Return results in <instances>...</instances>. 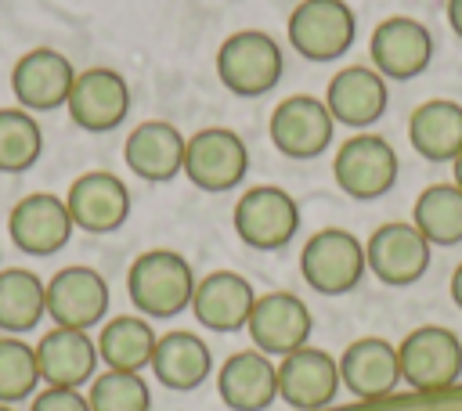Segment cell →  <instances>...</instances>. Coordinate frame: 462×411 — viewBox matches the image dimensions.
Listing matches in <instances>:
<instances>
[{
	"mask_svg": "<svg viewBox=\"0 0 462 411\" xmlns=\"http://www.w3.org/2000/svg\"><path fill=\"white\" fill-rule=\"evenodd\" d=\"M195 270L173 249H148L126 270V292L137 314L144 317H173L191 306Z\"/></svg>",
	"mask_w": 462,
	"mask_h": 411,
	"instance_id": "cell-1",
	"label": "cell"
},
{
	"mask_svg": "<svg viewBox=\"0 0 462 411\" xmlns=\"http://www.w3.org/2000/svg\"><path fill=\"white\" fill-rule=\"evenodd\" d=\"M285 54L263 29H238L217 50V79L235 97H260L282 83Z\"/></svg>",
	"mask_w": 462,
	"mask_h": 411,
	"instance_id": "cell-2",
	"label": "cell"
},
{
	"mask_svg": "<svg viewBox=\"0 0 462 411\" xmlns=\"http://www.w3.org/2000/svg\"><path fill=\"white\" fill-rule=\"evenodd\" d=\"M397 364L415 393H440L462 379V339L444 324H419L401 339Z\"/></svg>",
	"mask_w": 462,
	"mask_h": 411,
	"instance_id": "cell-3",
	"label": "cell"
},
{
	"mask_svg": "<svg viewBox=\"0 0 462 411\" xmlns=\"http://www.w3.org/2000/svg\"><path fill=\"white\" fill-rule=\"evenodd\" d=\"M397 173H401V159H397L393 144L386 137L365 133V130L346 137L336 148V159H332L336 187L346 198H357V202L383 198L397 184Z\"/></svg>",
	"mask_w": 462,
	"mask_h": 411,
	"instance_id": "cell-4",
	"label": "cell"
},
{
	"mask_svg": "<svg viewBox=\"0 0 462 411\" xmlns=\"http://www.w3.org/2000/svg\"><path fill=\"white\" fill-rule=\"evenodd\" d=\"M231 227L249 249L278 252L300 231V206L285 187L256 184V187L238 195L235 213H231Z\"/></svg>",
	"mask_w": 462,
	"mask_h": 411,
	"instance_id": "cell-5",
	"label": "cell"
},
{
	"mask_svg": "<svg viewBox=\"0 0 462 411\" xmlns=\"http://www.w3.org/2000/svg\"><path fill=\"white\" fill-rule=\"evenodd\" d=\"M365 270H368L365 245L346 227L314 231L300 252V274L321 296H343V292L357 288Z\"/></svg>",
	"mask_w": 462,
	"mask_h": 411,
	"instance_id": "cell-6",
	"label": "cell"
},
{
	"mask_svg": "<svg viewBox=\"0 0 462 411\" xmlns=\"http://www.w3.org/2000/svg\"><path fill=\"white\" fill-rule=\"evenodd\" d=\"M357 18L346 0H300L289 14V43L307 61H336L354 47Z\"/></svg>",
	"mask_w": 462,
	"mask_h": 411,
	"instance_id": "cell-7",
	"label": "cell"
},
{
	"mask_svg": "<svg viewBox=\"0 0 462 411\" xmlns=\"http://www.w3.org/2000/svg\"><path fill=\"white\" fill-rule=\"evenodd\" d=\"M245 173H249V148L235 130L206 126V130L188 137L184 177L195 187H202L209 195H220V191L238 187L245 180Z\"/></svg>",
	"mask_w": 462,
	"mask_h": 411,
	"instance_id": "cell-8",
	"label": "cell"
},
{
	"mask_svg": "<svg viewBox=\"0 0 462 411\" xmlns=\"http://www.w3.org/2000/svg\"><path fill=\"white\" fill-rule=\"evenodd\" d=\"M336 133V119L314 94H292L274 105L267 119V137L285 159H318Z\"/></svg>",
	"mask_w": 462,
	"mask_h": 411,
	"instance_id": "cell-9",
	"label": "cell"
},
{
	"mask_svg": "<svg viewBox=\"0 0 462 411\" xmlns=\"http://www.w3.org/2000/svg\"><path fill=\"white\" fill-rule=\"evenodd\" d=\"M245 332L260 353L285 357L310 342L314 317H310V306L296 292H263L253 303Z\"/></svg>",
	"mask_w": 462,
	"mask_h": 411,
	"instance_id": "cell-10",
	"label": "cell"
},
{
	"mask_svg": "<svg viewBox=\"0 0 462 411\" xmlns=\"http://www.w3.org/2000/svg\"><path fill=\"white\" fill-rule=\"evenodd\" d=\"M430 252H433V245L419 234L415 224H404V220H390V224L375 227L372 238L365 242L368 270L383 285H393V288L415 285L430 270Z\"/></svg>",
	"mask_w": 462,
	"mask_h": 411,
	"instance_id": "cell-11",
	"label": "cell"
},
{
	"mask_svg": "<svg viewBox=\"0 0 462 411\" xmlns=\"http://www.w3.org/2000/svg\"><path fill=\"white\" fill-rule=\"evenodd\" d=\"M368 50H372V68L383 79L404 83V79H415L430 68L433 36L422 22H415L408 14H393V18H383L375 25Z\"/></svg>",
	"mask_w": 462,
	"mask_h": 411,
	"instance_id": "cell-12",
	"label": "cell"
},
{
	"mask_svg": "<svg viewBox=\"0 0 462 411\" xmlns=\"http://www.w3.org/2000/svg\"><path fill=\"white\" fill-rule=\"evenodd\" d=\"M339 361L328 350L300 346L278 361V397L292 411H321L339 393Z\"/></svg>",
	"mask_w": 462,
	"mask_h": 411,
	"instance_id": "cell-13",
	"label": "cell"
},
{
	"mask_svg": "<svg viewBox=\"0 0 462 411\" xmlns=\"http://www.w3.org/2000/svg\"><path fill=\"white\" fill-rule=\"evenodd\" d=\"M72 123L87 133H108L116 130L130 112V87L116 68H87L76 72V83L65 101Z\"/></svg>",
	"mask_w": 462,
	"mask_h": 411,
	"instance_id": "cell-14",
	"label": "cell"
},
{
	"mask_svg": "<svg viewBox=\"0 0 462 411\" xmlns=\"http://www.w3.org/2000/svg\"><path fill=\"white\" fill-rule=\"evenodd\" d=\"M108 314V281L94 267H61L47 281V317L58 328H94Z\"/></svg>",
	"mask_w": 462,
	"mask_h": 411,
	"instance_id": "cell-15",
	"label": "cell"
},
{
	"mask_svg": "<svg viewBox=\"0 0 462 411\" xmlns=\"http://www.w3.org/2000/svg\"><path fill=\"white\" fill-rule=\"evenodd\" d=\"M69 216L87 234H112L130 216V191L126 184L108 169H87L72 180L65 195Z\"/></svg>",
	"mask_w": 462,
	"mask_h": 411,
	"instance_id": "cell-16",
	"label": "cell"
},
{
	"mask_svg": "<svg viewBox=\"0 0 462 411\" xmlns=\"http://www.w3.org/2000/svg\"><path fill=\"white\" fill-rule=\"evenodd\" d=\"M72 227L76 224L69 216L65 198L47 195V191L25 195L7 216V234L14 249H22L25 256H54L58 249L69 245Z\"/></svg>",
	"mask_w": 462,
	"mask_h": 411,
	"instance_id": "cell-17",
	"label": "cell"
},
{
	"mask_svg": "<svg viewBox=\"0 0 462 411\" xmlns=\"http://www.w3.org/2000/svg\"><path fill=\"white\" fill-rule=\"evenodd\" d=\"M76 83V68L65 54L51 47H36L22 54L11 68V90L25 112H54L69 101V90Z\"/></svg>",
	"mask_w": 462,
	"mask_h": 411,
	"instance_id": "cell-18",
	"label": "cell"
},
{
	"mask_svg": "<svg viewBox=\"0 0 462 411\" xmlns=\"http://www.w3.org/2000/svg\"><path fill=\"white\" fill-rule=\"evenodd\" d=\"M253 303H256V292L249 278L235 270H209L206 278L195 281L191 314L209 332H238L249 324Z\"/></svg>",
	"mask_w": 462,
	"mask_h": 411,
	"instance_id": "cell-19",
	"label": "cell"
},
{
	"mask_svg": "<svg viewBox=\"0 0 462 411\" xmlns=\"http://www.w3.org/2000/svg\"><path fill=\"white\" fill-rule=\"evenodd\" d=\"M339 382L357 400H383L401 386L397 346L375 335L354 339L339 357Z\"/></svg>",
	"mask_w": 462,
	"mask_h": 411,
	"instance_id": "cell-20",
	"label": "cell"
},
{
	"mask_svg": "<svg viewBox=\"0 0 462 411\" xmlns=\"http://www.w3.org/2000/svg\"><path fill=\"white\" fill-rule=\"evenodd\" d=\"M325 105H328L336 123L365 130V126H372L386 112L390 87H386V79L372 65H346V68H339L328 79Z\"/></svg>",
	"mask_w": 462,
	"mask_h": 411,
	"instance_id": "cell-21",
	"label": "cell"
},
{
	"mask_svg": "<svg viewBox=\"0 0 462 411\" xmlns=\"http://www.w3.org/2000/svg\"><path fill=\"white\" fill-rule=\"evenodd\" d=\"M184 148H188V137L173 123L144 119L141 126L130 130V137L123 144V159L141 180L166 184L177 173H184Z\"/></svg>",
	"mask_w": 462,
	"mask_h": 411,
	"instance_id": "cell-22",
	"label": "cell"
},
{
	"mask_svg": "<svg viewBox=\"0 0 462 411\" xmlns=\"http://www.w3.org/2000/svg\"><path fill=\"white\" fill-rule=\"evenodd\" d=\"M97 361H101L97 342L79 328H58L54 324L36 342V368H40V382H47V386L79 389L94 379Z\"/></svg>",
	"mask_w": 462,
	"mask_h": 411,
	"instance_id": "cell-23",
	"label": "cell"
},
{
	"mask_svg": "<svg viewBox=\"0 0 462 411\" xmlns=\"http://www.w3.org/2000/svg\"><path fill=\"white\" fill-rule=\"evenodd\" d=\"M217 393L231 411H267L278 397V364L256 346L238 350L220 364Z\"/></svg>",
	"mask_w": 462,
	"mask_h": 411,
	"instance_id": "cell-24",
	"label": "cell"
},
{
	"mask_svg": "<svg viewBox=\"0 0 462 411\" xmlns=\"http://www.w3.org/2000/svg\"><path fill=\"white\" fill-rule=\"evenodd\" d=\"M408 141L426 162H455L462 151V105L451 97H433L411 108Z\"/></svg>",
	"mask_w": 462,
	"mask_h": 411,
	"instance_id": "cell-25",
	"label": "cell"
},
{
	"mask_svg": "<svg viewBox=\"0 0 462 411\" xmlns=\"http://www.w3.org/2000/svg\"><path fill=\"white\" fill-rule=\"evenodd\" d=\"M148 368L155 371V379L166 389L188 393V389H199L206 382L213 357H209V346L195 332H166V335H159Z\"/></svg>",
	"mask_w": 462,
	"mask_h": 411,
	"instance_id": "cell-26",
	"label": "cell"
},
{
	"mask_svg": "<svg viewBox=\"0 0 462 411\" xmlns=\"http://www.w3.org/2000/svg\"><path fill=\"white\" fill-rule=\"evenodd\" d=\"M94 342H97V357L105 361V368H112V371H141V368L152 364L159 335L152 332V324L144 317L119 314V317L101 324V335Z\"/></svg>",
	"mask_w": 462,
	"mask_h": 411,
	"instance_id": "cell-27",
	"label": "cell"
},
{
	"mask_svg": "<svg viewBox=\"0 0 462 411\" xmlns=\"http://www.w3.org/2000/svg\"><path fill=\"white\" fill-rule=\"evenodd\" d=\"M43 314H47V285L25 267L0 270V332L7 335L32 332Z\"/></svg>",
	"mask_w": 462,
	"mask_h": 411,
	"instance_id": "cell-28",
	"label": "cell"
},
{
	"mask_svg": "<svg viewBox=\"0 0 462 411\" xmlns=\"http://www.w3.org/2000/svg\"><path fill=\"white\" fill-rule=\"evenodd\" d=\"M411 224L430 245H458L462 242V187L448 184H430L415 198Z\"/></svg>",
	"mask_w": 462,
	"mask_h": 411,
	"instance_id": "cell-29",
	"label": "cell"
},
{
	"mask_svg": "<svg viewBox=\"0 0 462 411\" xmlns=\"http://www.w3.org/2000/svg\"><path fill=\"white\" fill-rule=\"evenodd\" d=\"M43 151L40 123L25 108H0V173L29 169Z\"/></svg>",
	"mask_w": 462,
	"mask_h": 411,
	"instance_id": "cell-30",
	"label": "cell"
},
{
	"mask_svg": "<svg viewBox=\"0 0 462 411\" xmlns=\"http://www.w3.org/2000/svg\"><path fill=\"white\" fill-rule=\"evenodd\" d=\"M87 404H90V411H148L152 393H148V382L141 379V371H112L108 368L90 379Z\"/></svg>",
	"mask_w": 462,
	"mask_h": 411,
	"instance_id": "cell-31",
	"label": "cell"
},
{
	"mask_svg": "<svg viewBox=\"0 0 462 411\" xmlns=\"http://www.w3.org/2000/svg\"><path fill=\"white\" fill-rule=\"evenodd\" d=\"M40 386L36 346L22 342L18 335H0V404H18L32 397Z\"/></svg>",
	"mask_w": 462,
	"mask_h": 411,
	"instance_id": "cell-32",
	"label": "cell"
},
{
	"mask_svg": "<svg viewBox=\"0 0 462 411\" xmlns=\"http://www.w3.org/2000/svg\"><path fill=\"white\" fill-rule=\"evenodd\" d=\"M29 411H90L87 397L79 389H61V386H47L32 397Z\"/></svg>",
	"mask_w": 462,
	"mask_h": 411,
	"instance_id": "cell-33",
	"label": "cell"
},
{
	"mask_svg": "<svg viewBox=\"0 0 462 411\" xmlns=\"http://www.w3.org/2000/svg\"><path fill=\"white\" fill-rule=\"evenodd\" d=\"M448 25L455 29V36H462V0H448Z\"/></svg>",
	"mask_w": 462,
	"mask_h": 411,
	"instance_id": "cell-34",
	"label": "cell"
},
{
	"mask_svg": "<svg viewBox=\"0 0 462 411\" xmlns=\"http://www.w3.org/2000/svg\"><path fill=\"white\" fill-rule=\"evenodd\" d=\"M451 299H455V306L462 310V263H458L455 274H451Z\"/></svg>",
	"mask_w": 462,
	"mask_h": 411,
	"instance_id": "cell-35",
	"label": "cell"
},
{
	"mask_svg": "<svg viewBox=\"0 0 462 411\" xmlns=\"http://www.w3.org/2000/svg\"><path fill=\"white\" fill-rule=\"evenodd\" d=\"M451 184L455 187H462V151L455 155V162H451Z\"/></svg>",
	"mask_w": 462,
	"mask_h": 411,
	"instance_id": "cell-36",
	"label": "cell"
},
{
	"mask_svg": "<svg viewBox=\"0 0 462 411\" xmlns=\"http://www.w3.org/2000/svg\"><path fill=\"white\" fill-rule=\"evenodd\" d=\"M0 411H14V407H11V404H0Z\"/></svg>",
	"mask_w": 462,
	"mask_h": 411,
	"instance_id": "cell-37",
	"label": "cell"
}]
</instances>
